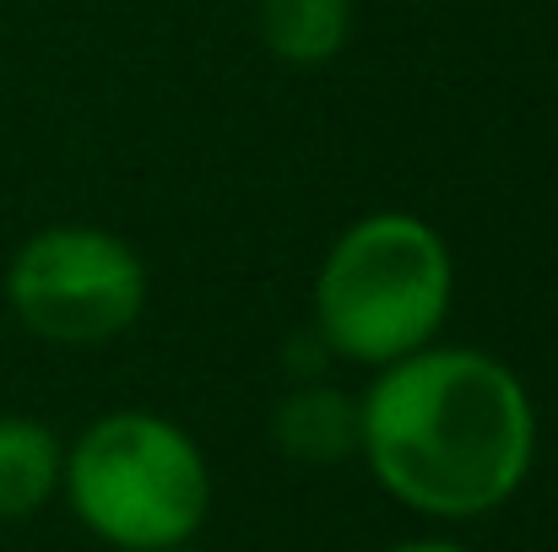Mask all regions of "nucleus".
<instances>
[{
  "label": "nucleus",
  "instance_id": "f257e3e1",
  "mask_svg": "<svg viewBox=\"0 0 558 552\" xmlns=\"http://www.w3.org/2000/svg\"><path fill=\"white\" fill-rule=\"evenodd\" d=\"M359 455L396 504L428 520H477L532 477L537 406L505 358L428 342L374 368L359 395Z\"/></svg>",
  "mask_w": 558,
  "mask_h": 552
},
{
  "label": "nucleus",
  "instance_id": "f03ea898",
  "mask_svg": "<svg viewBox=\"0 0 558 552\" xmlns=\"http://www.w3.org/2000/svg\"><path fill=\"white\" fill-rule=\"evenodd\" d=\"M456 304V255L417 211H364L348 222L310 287V331L326 358L385 368L439 342Z\"/></svg>",
  "mask_w": 558,
  "mask_h": 552
},
{
  "label": "nucleus",
  "instance_id": "7ed1b4c3",
  "mask_svg": "<svg viewBox=\"0 0 558 552\" xmlns=\"http://www.w3.org/2000/svg\"><path fill=\"white\" fill-rule=\"evenodd\" d=\"M60 493L98 542L169 552L201 531L211 510V471L180 422L158 412H109L65 450Z\"/></svg>",
  "mask_w": 558,
  "mask_h": 552
},
{
  "label": "nucleus",
  "instance_id": "20e7f679",
  "mask_svg": "<svg viewBox=\"0 0 558 552\" xmlns=\"http://www.w3.org/2000/svg\"><path fill=\"white\" fill-rule=\"evenodd\" d=\"M153 293V271L131 238L93 222H49L5 260L11 320L49 347H104L125 336Z\"/></svg>",
  "mask_w": 558,
  "mask_h": 552
},
{
  "label": "nucleus",
  "instance_id": "39448f33",
  "mask_svg": "<svg viewBox=\"0 0 558 552\" xmlns=\"http://www.w3.org/2000/svg\"><path fill=\"white\" fill-rule=\"evenodd\" d=\"M271 444L304 466L359 455V395L331 384H299L271 412Z\"/></svg>",
  "mask_w": 558,
  "mask_h": 552
},
{
  "label": "nucleus",
  "instance_id": "423d86ee",
  "mask_svg": "<svg viewBox=\"0 0 558 552\" xmlns=\"http://www.w3.org/2000/svg\"><path fill=\"white\" fill-rule=\"evenodd\" d=\"M65 444L49 422L0 412V520H27L60 493Z\"/></svg>",
  "mask_w": 558,
  "mask_h": 552
},
{
  "label": "nucleus",
  "instance_id": "0eeeda50",
  "mask_svg": "<svg viewBox=\"0 0 558 552\" xmlns=\"http://www.w3.org/2000/svg\"><path fill=\"white\" fill-rule=\"evenodd\" d=\"M260 44L282 65H326L353 38V0H260Z\"/></svg>",
  "mask_w": 558,
  "mask_h": 552
},
{
  "label": "nucleus",
  "instance_id": "6e6552de",
  "mask_svg": "<svg viewBox=\"0 0 558 552\" xmlns=\"http://www.w3.org/2000/svg\"><path fill=\"white\" fill-rule=\"evenodd\" d=\"M390 552H472V548H456V542H401Z\"/></svg>",
  "mask_w": 558,
  "mask_h": 552
},
{
  "label": "nucleus",
  "instance_id": "1a4fd4ad",
  "mask_svg": "<svg viewBox=\"0 0 558 552\" xmlns=\"http://www.w3.org/2000/svg\"><path fill=\"white\" fill-rule=\"evenodd\" d=\"M169 552H201V548H190V542H180V548H169Z\"/></svg>",
  "mask_w": 558,
  "mask_h": 552
}]
</instances>
